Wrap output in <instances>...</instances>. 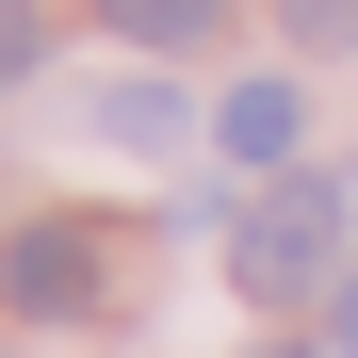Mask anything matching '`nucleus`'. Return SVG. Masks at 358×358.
<instances>
[{"label":"nucleus","instance_id":"1","mask_svg":"<svg viewBox=\"0 0 358 358\" xmlns=\"http://www.w3.org/2000/svg\"><path fill=\"white\" fill-rule=\"evenodd\" d=\"M228 277H245V310L342 293V196H326V179H277V196H245V228H228Z\"/></svg>","mask_w":358,"mask_h":358},{"label":"nucleus","instance_id":"2","mask_svg":"<svg viewBox=\"0 0 358 358\" xmlns=\"http://www.w3.org/2000/svg\"><path fill=\"white\" fill-rule=\"evenodd\" d=\"M0 277H17V310H33V326H82V310H98V277H114V245H98L82 212H33Z\"/></svg>","mask_w":358,"mask_h":358},{"label":"nucleus","instance_id":"3","mask_svg":"<svg viewBox=\"0 0 358 358\" xmlns=\"http://www.w3.org/2000/svg\"><path fill=\"white\" fill-rule=\"evenodd\" d=\"M212 131H228V163H277V147H293V82H228Z\"/></svg>","mask_w":358,"mask_h":358},{"label":"nucleus","instance_id":"4","mask_svg":"<svg viewBox=\"0 0 358 358\" xmlns=\"http://www.w3.org/2000/svg\"><path fill=\"white\" fill-rule=\"evenodd\" d=\"M114 33H147V49H196V33H228V0H98Z\"/></svg>","mask_w":358,"mask_h":358},{"label":"nucleus","instance_id":"5","mask_svg":"<svg viewBox=\"0 0 358 358\" xmlns=\"http://www.w3.org/2000/svg\"><path fill=\"white\" fill-rule=\"evenodd\" d=\"M114 147H179V98L163 82H114Z\"/></svg>","mask_w":358,"mask_h":358},{"label":"nucleus","instance_id":"6","mask_svg":"<svg viewBox=\"0 0 358 358\" xmlns=\"http://www.w3.org/2000/svg\"><path fill=\"white\" fill-rule=\"evenodd\" d=\"M33 49H49V17H33V0H0V98L33 82Z\"/></svg>","mask_w":358,"mask_h":358},{"label":"nucleus","instance_id":"7","mask_svg":"<svg viewBox=\"0 0 358 358\" xmlns=\"http://www.w3.org/2000/svg\"><path fill=\"white\" fill-rule=\"evenodd\" d=\"M293 17V49H358V0H277Z\"/></svg>","mask_w":358,"mask_h":358},{"label":"nucleus","instance_id":"8","mask_svg":"<svg viewBox=\"0 0 358 358\" xmlns=\"http://www.w3.org/2000/svg\"><path fill=\"white\" fill-rule=\"evenodd\" d=\"M326 342H342V358H358V261H342V293H326Z\"/></svg>","mask_w":358,"mask_h":358},{"label":"nucleus","instance_id":"9","mask_svg":"<svg viewBox=\"0 0 358 358\" xmlns=\"http://www.w3.org/2000/svg\"><path fill=\"white\" fill-rule=\"evenodd\" d=\"M245 358H310V342H245Z\"/></svg>","mask_w":358,"mask_h":358}]
</instances>
